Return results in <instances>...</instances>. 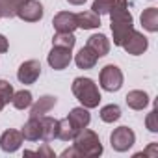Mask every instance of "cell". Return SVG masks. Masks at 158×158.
Wrapping results in <instances>:
<instances>
[{"instance_id":"cell-1","label":"cell","mask_w":158,"mask_h":158,"mask_svg":"<svg viewBox=\"0 0 158 158\" xmlns=\"http://www.w3.org/2000/svg\"><path fill=\"white\" fill-rule=\"evenodd\" d=\"M128 0H115L114 8L110 10V28L114 35V45L121 47L123 41L128 37V34L134 30V19L128 10Z\"/></svg>"},{"instance_id":"cell-2","label":"cell","mask_w":158,"mask_h":158,"mask_svg":"<svg viewBox=\"0 0 158 158\" xmlns=\"http://www.w3.org/2000/svg\"><path fill=\"white\" fill-rule=\"evenodd\" d=\"M71 91L78 99V102H80L84 108H88V110L97 108L101 99H102L97 84L88 76H76L73 80V84H71Z\"/></svg>"},{"instance_id":"cell-3","label":"cell","mask_w":158,"mask_h":158,"mask_svg":"<svg viewBox=\"0 0 158 158\" xmlns=\"http://www.w3.org/2000/svg\"><path fill=\"white\" fill-rule=\"evenodd\" d=\"M73 147L76 149L78 158H95L102 154V143L95 130H89L88 127L82 128L73 138Z\"/></svg>"},{"instance_id":"cell-4","label":"cell","mask_w":158,"mask_h":158,"mask_svg":"<svg viewBox=\"0 0 158 158\" xmlns=\"http://www.w3.org/2000/svg\"><path fill=\"white\" fill-rule=\"evenodd\" d=\"M123 82H125V76H123V71L114 65V63H108L101 69V74H99V84L104 91H119L123 88Z\"/></svg>"},{"instance_id":"cell-5","label":"cell","mask_w":158,"mask_h":158,"mask_svg":"<svg viewBox=\"0 0 158 158\" xmlns=\"http://www.w3.org/2000/svg\"><path fill=\"white\" fill-rule=\"evenodd\" d=\"M110 143H112V149L117 151V152H127L134 143H136V134L132 128L128 127H117L114 128V132L110 134Z\"/></svg>"},{"instance_id":"cell-6","label":"cell","mask_w":158,"mask_h":158,"mask_svg":"<svg viewBox=\"0 0 158 158\" xmlns=\"http://www.w3.org/2000/svg\"><path fill=\"white\" fill-rule=\"evenodd\" d=\"M121 47H123L125 52L130 54V56H141V54L149 48V39H147L141 32L132 30V32L128 34V37L123 41Z\"/></svg>"},{"instance_id":"cell-7","label":"cell","mask_w":158,"mask_h":158,"mask_svg":"<svg viewBox=\"0 0 158 158\" xmlns=\"http://www.w3.org/2000/svg\"><path fill=\"white\" fill-rule=\"evenodd\" d=\"M47 61H48V65H50L54 71H63V69H67L69 63L73 61V50H71V48H65V47H56V45H52V50L48 52Z\"/></svg>"},{"instance_id":"cell-8","label":"cell","mask_w":158,"mask_h":158,"mask_svg":"<svg viewBox=\"0 0 158 158\" xmlns=\"http://www.w3.org/2000/svg\"><path fill=\"white\" fill-rule=\"evenodd\" d=\"M24 23H37L43 19V4L39 0H26V2L17 10V15Z\"/></svg>"},{"instance_id":"cell-9","label":"cell","mask_w":158,"mask_h":158,"mask_svg":"<svg viewBox=\"0 0 158 158\" xmlns=\"http://www.w3.org/2000/svg\"><path fill=\"white\" fill-rule=\"evenodd\" d=\"M41 74V63L37 60H26L24 63H21L19 71H17V80L24 86L34 84Z\"/></svg>"},{"instance_id":"cell-10","label":"cell","mask_w":158,"mask_h":158,"mask_svg":"<svg viewBox=\"0 0 158 158\" xmlns=\"http://www.w3.org/2000/svg\"><path fill=\"white\" fill-rule=\"evenodd\" d=\"M52 26L60 34H73L78 28V24H76V13H71V11H60V13H56L54 19H52Z\"/></svg>"},{"instance_id":"cell-11","label":"cell","mask_w":158,"mask_h":158,"mask_svg":"<svg viewBox=\"0 0 158 158\" xmlns=\"http://www.w3.org/2000/svg\"><path fill=\"white\" fill-rule=\"evenodd\" d=\"M24 138H23V132L21 130H15V128H8L2 132L0 136V149L4 152H15L21 149Z\"/></svg>"},{"instance_id":"cell-12","label":"cell","mask_w":158,"mask_h":158,"mask_svg":"<svg viewBox=\"0 0 158 158\" xmlns=\"http://www.w3.org/2000/svg\"><path fill=\"white\" fill-rule=\"evenodd\" d=\"M58 104V99L54 95H43L30 106V117H43L47 115L54 106Z\"/></svg>"},{"instance_id":"cell-13","label":"cell","mask_w":158,"mask_h":158,"mask_svg":"<svg viewBox=\"0 0 158 158\" xmlns=\"http://www.w3.org/2000/svg\"><path fill=\"white\" fill-rule=\"evenodd\" d=\"M67 119L73 123V127H74L78 132H80L82 128L89 127V123H91V114H89V110L84 108V106H76V108H73V110L69 112Z\"/></svg>"},{"instance_id":"cell-14","label":"cell","mask_w":158,"mask_h":158,"mask_svg":"<svg viewBox=\"0 0 158 158\" xmlns=\"http://www.w3.org/2000/svg\"><path fill=\"white\" fill-rule=\"evenodd\" d=\"M97 61H99V56L88 45L82 47L80 50H78V54L74 56V63H76L78 69H93L97 65Z\"/></svg>"},{"instance_id":"cell-15","label":"cell","mask_w":158,"mask_h":158,"mask_svg":"<svg viewBox=\"0 0 158 158\" xmlns=\"http://www.w3.org/2000/svg\"><path fill=\"white\" fill-rule=\"evenodd\" d=\"M86 45H88L99 58H102V56H106V54L110 52V39H108L104 34H93V35H89Z\"/></svg>"},{"instance_id":"cell-16","label":"cell","mask_w":158,"mask_h":158,"mask_svg":"<svg viewBox=\"0 0 158 158\" xmlns=\"http://www.w3.org/2000/svg\"><path fill=\"white\" fill-rule=\"evenodd\" d=\"M125 101H127L128 108L139 112V110L147 108V104H149V95H147V91H143V89H132V91L127 93Z\"/></svg>"},{"instance_id":"cell-17","label":"cell","mask_w":158,"mask_h":158,"mask_svg":"<svg viewBox=\"0 0 158 158\" xmlns=\"http://www.w3.org/2000/svg\"><path fill=\"white\" fill-rule=\"evenodd\" d=\"M76 24L82 30H95L101 26V15L95 11H80L76 13Z\"/></svg>"},{"instance_id":"cell-18","label":"cell","mask_w":158,"mask_h":158,"mask_svg":"<svg viewBox=\"0 0 158 158\" xmlns=\"http://www.w3.org/2000/svg\"><path fill=\"white\" fill-rule=\"evenodd\" d=\"M39 119H41V139L45 143H50L52 139H56V134H58V119L48 115H43Z\"/></svg>"},{"instance_id":"cell-19","label":"cell","mask_w":158,"mask_h":158,"mask_svg":"<svg viewBox=\"0 0 158 158\" xmlns=\"http://www.w3.org/2000/svg\"><path fill=\"white\" fill-rule=\"evenodd\" d=\"M139 23L143 26V30L154 34L158 32V8H147L143 10V13L139 15Z\"/></svg>"},{"instance_id":"cell-20","label":"cell","mask_w":158,"mask_h":158,"mask_svg":"<svg viewBox=\"0 0 158 158\" xmlns=\"http://www.w3.org/2000/svg\"><path fill=\"white\" fill-rule=\"evenodd\" d=\"M23 138L28 141H37L41 139V119L39 117H30L24 127H23Z\"/></svg>"},{"instance_id":"cell-21","label":"cell","mask_w":158,"mask_h":158,"mask_svg":"<svg viewBox=\"0 0 158 158\" xmlns=\"http://www.w3.org/2000/svg\"><path fill=\"white\" fill-rule=\"evenodd\" d=\"M76 134H78V130L73 127V123L67 117L58 119V134H56L58 139H61V141H73V138Z\"/></svg>"},{"instance_id":"cell-22","label":"cell","mask_w":158,"mask_h":158,"mask_svg":"<svg viewBox=\"0 0 158 158\" xmlns=\"http://www.w3.org/2000/svg\"><path fill=\"white\" fill-rule=\"evenodd\" d=\"M32 102H34L32 91H28V89L13 91V97H11V104H13V108H17V110H26V108L32 106Z\"/></svg>"},{"instance_id":"cell-23","label":"cell","mask_w":158,"mask_h":158,"mask_svg":"<svg viewBox=\"0 0 158 158\" xmlns=\"http://www.w3.org/2000/svg\"><path fill=\"white\" fill-rule=\"evenodd\" d=\"M26 2V0H0V13H2V19H11L17 15V10Z\"/></svg>"},{"instance_id":"cell-24","label":"cell","mask_w":158,"mask_h":158,"mask_svg":"<svg viewBox=\"0 0 158 158\" xmlns=\"http://www.w3.org/2000/svg\"><path fill=\"white\" fill-rule=\"evenodd\" d=\"M99 115L104 123H115V121L121 119V108L117 104H106V106L101 108Z\"/></svg>"},{"instance_id":"cell-25","label":"cell","mask_w":158,"mask_h":158,"mask_svg":"<svg viewBox=\"0 0 158 158\" xmlns=\"http://www.w3.org/2000/svg\"><path fill=\"white\" fill-rule=\"evenodd\" d=\"M11 97H13V86L8 80H0V112L4 110L6 104L11 102Z\"/></svg>"},{"instance_id":"cell-26","label":"cell","mask_w":158,"mask_h":158,"mask_svg":"<svg viewBox=\"0 0 158 158\" xmlns=\"http://www.w3.org/2000/svg\"><path fill=\"white\" fill-rule=\"evenodd\" d=\"M74 43H76L74 34H60V32H56V35L52 37V45H56V47H65V48L73 50Z\"/></svg>"},{"instance_id":"cell-27","label":"cell","mask_w":158,"mask_h":158,"mask_svg":"<svg viewBox=\"0 0 158 158\" xmlns=\"http://www.w3.org/2000/svg\"><path fill=\"white\" fill-rule=\"evenodd\" d=\"M114 2H115V0H93L91 11H95L97 15H106L114 8Z\"/></svg>"},{"instance_id":"cell-28","label":"cell","mask_w":158,"mask_h":158,"mask_svg":"<svg viewBox=\"0 0 158 158\" xmlns=\"http://www.w3.org/2000/svg\"><path fill=\"white\" fill-rule=\"evenodd\" d=\"M145 127H147V130H149V132H152V134H156V132H158V110H156V106L147 114Z\"/></svg>"},{"instance_id":"cell-29","label":"cell","mask_w":158,"mask_h":158,"mask_svg":"<svg viewBox=\"0 0 158 158\" xmlns=\"http://www.w3.org/2000/svg\"><path fill=\"white\" fill-rule=\"evenodd\" d=\"M24 156H39V158H54V151L48 147V143H43L37 151H24Z\"/></svg>"},{"instance_id":"cell-30","label":"cell","mask_w":158,"mask_h":158,"mask_svg":"<svg viewBox=\"0 0 158 158\" xmlns=\"http://www.w3.org/2000/svg\"><path fill=\"white\" fill-rule=\"evenodd\" d=\"M136 158L138 156H152V158H156L158 156V143H149V147L145 149V151H141V152H138V154H134Z\"/></svg>"},{"instance_id":"cell-31","label":"cell","mask_w":158,"mask_h":158,"mask_svg":"<svg viewBox=\"0 0 158 158\" xmlns=\"http://www.w3.org/2000/svg\"><path fill=\"white\" fill-rule=\"evenodd\" d=\"M8 48H10V43H8L6 35H2V34H0V54L8 52Z\"/></svg>"},{"instance_id":"cell-32","label":"cell","mask_w":158,"mask_h":158,"mask_svg":"<svg viewBox=\"0 0 158 158\" xmlns=\"http://www.w3.org/2000/svg\"><path fill=\"white\" fill-rule=\"evenodd\" d=\"M61 156H63V158H67V156L73 158V156H78V154H76V149H74V147H69V149H65V151L61 152Z\"/></svg>"},{"instance_id":"cell-33","label":"cell","mask_w":158,"mask_h":158,"mask_svg":"<svg viewBox=\"0 0 158 158\" xmlns=\"http://www.w3.org/2000/svg\"><path fill=\"white\" fill-rule=\"evenodd\" d=\"M67 2H69V4H73V6H82L86 0H67Z\"/></svg>"},{"instance_id":"cell-34","label":"cell","mask_w":158,"mask_h":158,"mask_svg":"<svg viewBox=\"0 0 158 158\" xmlns=\"http://www.w3.org/2000/svg\"><path fill=\"white\" fill-rule=\"evenodd\" d=\"M0 19H2V13H0Z\"/></svg>"}]
</instances>
